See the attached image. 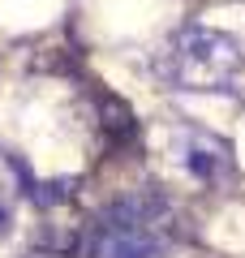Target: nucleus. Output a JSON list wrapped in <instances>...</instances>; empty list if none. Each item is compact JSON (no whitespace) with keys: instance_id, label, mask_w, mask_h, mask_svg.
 <instances>
[{"instance_id":"1","label":"nucleus","mask_w":245,"mask_h":258,"mask_svg":"<svg viewBox=\"0 0 245 258\" xmlns=\"http://www.w3.org/2000/svg\"><path fill=\"white\" fill-rule=\"evenodd\" d=\"M176 241V211L159 189L120 194L86 224L82 258H159Z\"/></svg>"},{"instance_id":"2","label":"nucleus","mask_w":245,"mask_h":258,"mask_svg":"<svg viewBox=\"0 0 245 258\" xmlns=\"http://www.w3.org/2000/svg\"><path fill=\"white\" fill-rule=\"evenodd\" d=\"M245 69V52L232 35L211 26H185L163 47L159 74L176 91H232Z\"/></svg>"},{"instance_id":"3","label":"nucleus","mask_w":245,"mask_h":258,"mask_svg":"<svg viewBox=\"0 0 245 258\" xmlns=\"http://www.w3.org/2000/svg\"><path fill=\"white\" fill-rule=\"evenodd\" d=\"M172 155L202 185H219L232 176V147L224 138H215V134H207V129H198V125L181 129L172 138Z\"/></svg>"},{"instance_id":"4","label":"nucleus","mask_w":245,"mask_h":258,"mask_svg":"<svg viewBox=\"0 0 245 258\" xmlns=\"http://www.w3.org/2000/svg\"><path fill=\"white\" fill-rule=\"evenodd\" d=\"M73 185H78L73 176H65V181H47V185H39V189H35V203L39 207H56V203H65V198L73 194Z\"/></svg>"}]
</instances>
